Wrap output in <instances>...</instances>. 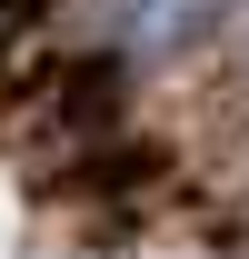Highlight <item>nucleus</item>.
Masks as SVG:
<instances>
[{
	"mask_svg": "<svg viewBox=\"0 0 249 259\" xmlns=\"http://www.w3.org/2000/svg\"><path fill=\"white\" fill-rule=\"evenodd\" d=\"M40 10H50V0H0V60H10V50L40 30Z\"/></svg>",
	"mask_w": 249,
	"mask_h": 259,
	"instance_id": "obj_2",
	"label": "nucleus"
},
{
	"mask_svg": "<svg viewBox=\"0 0 249 259\" xmlns=\"http://www.w3.org/2000/svg\"><path fill=\"white\" fill-rule=\"evenodd\" d=\"M219 0H110V30H120V50H189V40L210 30Z\"/></svg>",
	"mask_w": 249,
	"mask_h": 259,
	"instance_id": "obj_1",
	"label": "nucleus"
}]
</instances>
